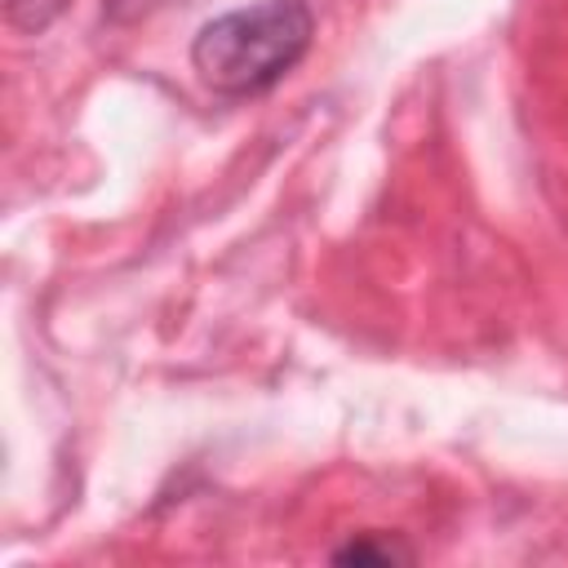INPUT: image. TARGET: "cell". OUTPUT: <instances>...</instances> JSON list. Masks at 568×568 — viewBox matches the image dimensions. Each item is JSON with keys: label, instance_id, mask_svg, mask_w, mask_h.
Returning a JSON list of instances; mask_svg holds the SVG:
<instances>
[{"label": "cell", "instance_id": "cell-1", "mask_svg": "<svg viewBox=\"0 0 568 568\" xmlns=\"http://www.w3.org/2000/svg\"><path fill=\"white\" fill-rule=\"evenodd\" d=\"M311 36L306 0H257L204 22L191 40V67L222 98H257L306 58Z\"/></svg>", "mask_w": 568, "mask_h": 568}, {"label": "cell", "instance_id": "cell-2", "mask_svg": "<svg viewBox=\"0 0 568 568\" xmlns=\"http://www.w3.org/2000/svg\"><path fill=\"white\" fill-rule=\"evenodd\" d=\"M337 564H395V559H408V550H399L395 541H377V537H359L342 550H333Z\"/></svg>", "mask_w": 568, "mask_h": 568}]
</instances>
